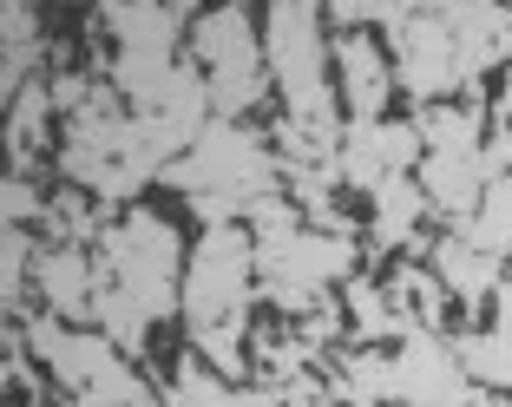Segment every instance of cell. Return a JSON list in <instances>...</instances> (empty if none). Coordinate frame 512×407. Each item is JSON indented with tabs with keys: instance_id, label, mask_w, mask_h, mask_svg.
<instances>
[{
	"instance_id": "1",
	"label": "cell",
	"mask_w": 512,
	"mask_h": 407,
	"mask_svg": "<svg viewBox=\"0 0 512 407\" xmlns=\"http://www.w3.org/2000/svg\"><path fill=\"white\" fill-rule=\"evenodd\" d=\"M263 73H276L289 99V119H335L329 106V46L316 27V0H276L270 7V46Z\"/></svg>"
},
{
	"instance_id": "2",
	"label": "cell",
	"mask_w": 512,
	"mask_h": 407,
	"mask_svg": "<svg viewBox=\"0 0 512 407\" xmlns=\"http://www.w3.org/2000/svg\"><path fill=\"white\" fill-rule=\"evenodd\" d=\"M197 66H204V99L217 112H243L263 99L270 73H263V40H256L243 7H217L197 20Z\"/></svg>"
},
{
	"instance_id": "3",
	"label": "cell",
	"mask_w": 512,
	"mask_h": 407,
	"mask_svg": "<svg viewBox=\"0 0 512 407\" xmlns=\"http://www.w3.org/2000/svg\"><path fill=\"white\" fill-rule=\"evenodd\" d=\"M250 230L237 224H211L204 243L191 257L184 276V309H191V329H217V322H243V302H250Z\"/></svg>"
},
{
	"instance_id": "4",
	"label": "cell",
	"mask_w": 512,
	"mask_h": 407,
	"mask_svg": "<svg viewBox=\"0 0 512 407\" xmlns=\"http://www.w3.org/2000/svg\"><path fill=\"white\" fill-rule=\"evenodd\" d=\"M335 73H342V99L355 119H388V99H394V60L388 46L375 40L368 27H348L342 40L329 46Z\"/></svg>"
},
{
	"instance_id": "5",
	"label": "cell",
	"mask_w": 512,
	"mask_h": 407,
	"mask_svg": "<svg viewBox=\"0 0 512 407\" xmlns=\"http://www.w3.org/2000/svg\"><path fill=\"white\" fill-rule=\"evenodd\" d=\"M427 270L440 276V289H447L460 309H486V296H493V283H499L506 263L486 257V250H473L467 237H453V230H447V237L427 250Z\"/></svg>"
},
{
	"instance_id": "6",
	"label": "cell",
	"mask_w": 512,
	"mask_h": 407,
	"mask_svg": "<svg viewBox=\"0 0 512 407\" xmlns=\"http://www.w3.org/2000/svg\"><path fill=\"white\" fill-rule=\"evenodd\" d=\"M375 243L381 250H421V224H427V197L414 184V171H394L375 191Z\"/></svg>"
},
{
	"instance_id": "7",
	"label": "cell",
	"mask_w": 512,
	"mask_h": 407,
	"mask_svg": "<svg viewBox=\"0 0 512 407\" xmlns=\"http://www.w3.org/2000/svg\"><path fill=\"white\" fill-rule=\"evenodd\" d=\"M453 237H467L473 250H486V257L512 263V171L506 178H486L480 184V204H473L460 224H447Z\"/></svg>"
},
{
	"instance_id": "8",
	"label": "cell",
	"mask_w": 512,
	"mask_h": 407,
	"mask_svg": "<svg viewBox=\"0 0 512 407\" xmlns=\"http://www.w3.org/2000/svg\"><path fill=\"white\" fill-rule=\"evenodd\" d=\"M447 348L460 362V375H467V388L512 394V335L506 329H460Z\"/></svg>"
},
{
	"instance_id": "9",
	"label": "cell",
	"mask_w": 512,
	"mask_h": 407,
	"mask_svg": "<svg viewBox=\"0 0 512 407\" xmlns=\"http://www.w3.org/2000/svg\"><path fill=\"white\" fill-rule=\"evenodd\" d=\"M342 322L362 335V342H388V335L407 329V316L388 302V289L368 283V276H342Z\"/></svg>"
},
{
	"instance_id": "10",
	"label": "cell",
	"mask_w": 512,
	"mask_h": 407,
	"mask_svg": "<svg viewBox=\"0 0 512 407\" xmlns=\"http://www.w3.org/2000/svg\"><path fill=\"white\" fill-rule=\"evenodd\" d=\"M40 289L53 296L60 316H86L92 309V263L79 250H46L40 257Z\"/></svg>"
},
{
	"instance_id": "11",
	"label": "cell",
	"mask_w": 512,
	"mask_h": 407,
	"mask_svg": "<svg viewBox=\"0 0 512 407\" xmlns=\"http://www.w3.org/2000/svg\"><path fill=\"white\" fill-rule=\"evenodd\" d=\"M171 407H283V401L263 394V388H230L224 375H197V368H184L178 388H171Z\"/></svg>"
},
{
	"instance_id": "12",
	"label": "cell",
	"mask_w": 512,
	"mask_h": 407,
	"mask_svg": "<svg viewBox=\"0 0 512 407\" xmlns=\"http://www.w3.org/2000/svg\"><path fill=\"white\" fill-rule=\"evenodd\" d=\"M20 217H40V197H33V184L0 178V224H20Z\"/></svg>"
},
{
	"instance_id": "13",
	"label": "cell",
	"mask_w": 512,
	"mask_h": 407,
	"mask_svg": "<svg viewBox=\"0 0 512 407\" xmlns=\"http://www.w3.org/2000/svg\"><path fill=\"white\" fill-rule=\"evenodd\" d=\"M493 125H512V66H499V86H493V106H486Z\"/></svg>"
},
{
	"instance_id": "14",
	"label": "cell",
	"mask_w": 512,
	"mask_h": 407,
	"mask_svg": "<svg viewBox=\"0 0 512 407\" xmlns=\"http://www.w3.org/2000/svg\"><path fill=\"white\" fill-rule=\"evenodd\" d=\"M7 92H14V79H7V73H0V106H7Z\"/></svg>"
},
{
	"instance_id": "15",
	"label": "cell",
	"mask_w": 512,
	"mask_h": 407,
	"mask_svg": "<svg viewBox=\"0 0 512 407\" xmlns=\"http://www.w3.org/2000/svg\"><path fill=\"white\" fill-rule=\"evenodd\" d=\"M506 407H512V394H506Z\"/></svg>"
}]
</instances>
